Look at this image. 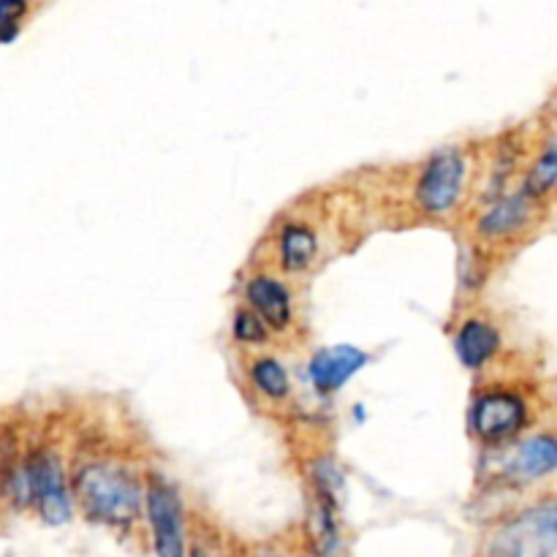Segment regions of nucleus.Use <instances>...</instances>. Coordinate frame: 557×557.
Masks as SVG:
<instances>
[{"mask_svg": "<svg viewBox=\"0 0 557 557\" xmlns=\"http://www.w3.org/2000/svg\"><path fill=\"white\" fill-rule=\"evenodd\" d=\"M500 348V332L484 315H468L455 335V354L468 370H482Z\"/></svg>", "mask_w": 557, "mask_h": 557, "instance_id": "nucleus-11", "label": "nucleus"}, {"mask_svg": "<svg viewBox=\"0 0 557 557\" xmlns=\"http://www.w3.org/2000/svg\"><path fill=\"white\" fill-rule=\"evenodd\" d=\"M245 299H248V308L264 321L270 332H286L294 324V299L281 277L267 275V272L248 277Z\"/></svg>", "mask_w": 557, "mask_h": 557, "instance_id": "nucleus-8", "label": "nucleus"}, {"mask_svg": "<svg viewBox=\"0 0 557 557\" xmlns=\"http://www.w3.org/2000/svg\"><path fill=\"white\" fill-rule=\"evenodd\" d=\"M147 517H150L158 557H185L183 500L172 484L158 476L147 484Z\"/></svg>", "mask_w": 557, "mask_h": 557, "instance_id": "nucleus-6", "label": "nucleus"}, {"mask_svg": "<svg viewBox=\"0 0 557 557\" xmlns=\"http://www.w3.org/2000/svg\"><path fill=\"white\" fill-rule=\"evenodd\" d=\"M555 183H557V150H555V141H547L542 156L536 158V163H533L531 172H528V180L525 185H522V190H525L531 199L542 201L547 199V196H553Z\"/></svg>", "mask_w": 557, "mask_h": 557, "instance_id": "nucleus-15", "label": "nucleus"}, {"mask_svg": "<svg viewBox=\"0 0 557 557\" xmlns=\"http://www.w3.org/2000/svg\"><path fill=\"white\" fill-rule=\"evenodd\" d=\"M27 9V0H0V44H11L20 36Z\"/></svg>", "mask_w": 557, "mask_h": 557, "instance_id": "nucleus-17", "label": "nucleus"}, {"mask_svg": "<svg viewBox=\"0 0 557 557\" xmlns=\"http://www.w3.org/2000/svg\"><path fill=\"white\" fill-rule=\"evenodd\" d=\"M25 476L30 504L38 506V515L47 525H63L71 520V498L65 487V473L60 455L49 446L33 449L25 457Z\"/></svg>", "mask_w": 557, "mask_h": 557, "instance_id": "nucleus-5", "label": "nucleus"}, {"mask_svg": "<svg viewBox=\"0 0 557 557\" xmlns=\"http://www.w3.org/2000/svg\"><path fill=\"white\" fill-rule=\"evenodd\" d=\"M190 557H210V555H207V553H205V549H199V547H196V549H194V553H190Z\"/></svg>", "mask_w": 557, "mask_h": 557, "instance_id": "nucleus-18", "label": "nucleus"}, {"mask_svg": "<svg viewBox=\"0 0 557 557\" xmlns=\"http://www.w3.org/2000/svg\"><path fill=\"white\" fill-rule=\"evenodd\" d=\"M234 337L245 346H264L270 341V330H267L264 321L253 313L250 308H239L234 315Z\"/></svg>", "mask_w": 557, "mask_h": 557, "instance_id": "nucleus-16", "label": "nucleus"}, {"mask_svg": "<svg viewBox=\"0 0 557 557\" xmlns=\"http://www.w3.org/2000/svg\"><path fill=\"white\" fill-rule=\"evenodd\" d=\"M557 466V444L555 435L549 430L544 433L531 435L528 441H522L515 449V455L506 460V479L517 484L539 482V479L549 476Z\"/></svg>", "mask_w": 557, "mask_h": 557, "instance_id": "nucleus-10", "label": "nucleus"}, {"mask_svg": "<svg viewBox=\"0 0 557 557\" xmlns=\"http://www.w3.org/2000/svg\"><path fill=\"white\" fill-rule=\"evenodd\" d=\"M259 557H281V555H275V553H264V555H259Z\"/></svg>", "mask_w": 557, "mask_h": 557, "instance_id": "nucleus-19", "label": "nucleus"}, {"mask_svg": "<svg viewBox=\"0 0 557 557\" xmlns=\"http://www.w3.org/2000/svg\"><path fill=\"white\" fill-rule=\"evenodd\" d=\"M308 539L310 547H313L315 557H332L341 547V533H337V520H335V504L319 498L315 495V504L310 509L308 517Z\"/></svg>", "mask_w": 557, "mask_h": 557, "instance_id": "nucleus-13", "label": "nucleus"}, {"mask_svg": "<svg viewBox=\"0 0 557 557\" xmlns=\"http://www.w3.org/2000/svg\"><path fill=\"white\" fill-rule=\"evenodd\" d=\"M557 515L555 504L522 511L495 533L490 544V557H553L557 547Z\"/></svg>", "mask_w": 557, "mask_h": 557, "instance_id": "nucleus-3", "label": "nucleus"}, {"mask_svg": "<svg viewBox=\"0 0 557 557\" xmlns=\"http://www.w3.org/2000/svg\"><path fill=\"white\" fill-rule=\"evenodd\" d=\"M319 259V234L310 223L288 221L277 232V261L286 272L299 275Z\"/></svg>", "mask_w": 557, "mask_h": 557, "instance_id": "nucleus-12", "label": "nucleus"}, {"mask_svg": "<svg viewBox=\"0 0 557 557\" xmlns=\"http://www.w3.org/2000/svg\"><path fill=\"white\" fill-rule=\"evenodd\" d=\"M531 422V406H528L525 395L509 386H493L473 397L471 411H468V424L471 433L476 435L482 444H506Z\"/></svg>", "mask_w": 557, "mask_h": 557, "instance_id": "nucleus-2", "label": "nucleus"}, {"mask_svg": "<svg viewBox=\"0 0 557 557\" xmlns=\"http://www.w3.org/2000/svg\"><path fill=\"white\" fill-rule=\"evenodd\" d=\"M250 384L259 392L264 400L270 403H283L292 395V379H288V370L281 359L275 357H259L250 362Z\"/></svg>", "mask_w": 557, "mask_h": 557, "instance_id": "nucleus-14", "label": "nucleus"}, {"mask_svg": "<svg viewBox=\"0 0 557 557\" xmlns=\"http://www.w3.org/2000/svg\"><path fill=\"white\" fill-rule=\"evenodd\" d=\"M536 199L517 190V194H506L495 199L487 210L479 218V237L487 243H500V239H511L515 234H522L531 226L533 215H536Z\"/></svg>", "mask_w": 557, "mask_h": 557, "instance_id": "nucleus-7", "label": "nucleus"}, {"mask_svg": "<svg viewBox=\"0 0 557 557\" xmlns=\"http://www.w3.org/2000/svg\"><path fill=\"white\" fill-rule=\"evenodd\" d=\"M364 364H368V354L357 346L321 348L310 359V381H313L319 395H335Z\"/></svg>", "mask_w": 557, "mask_h": 557, "instance_id": "nucleus-9", "label": "nucleus"}, {"mask_svg": "<svg viewBox=\"0 0 557 557\" xmlns=\"http://www.w3.org/2000/svg\"><path fill=\"white\" fill-rule=\"evenodd\" d=\"M74 495L82 511L103 525L125 528L141 509L139 479L112 460H90L76 468Z\"/></svg>", "mask_w": 557, "mask_h": 557, "instance_id": "nucleus-1", "label": "nucleus"}, {"mask_svg": "<svg viewBox=\"0 0 557 557\" xmlns=\"http://www.w3.org/2000/svg\"><path fill=\"white\" fill-rule=\"evenodd\" d=\"M468 163L460 150L435 152L417 180V205L424 215L446 218L460 205L466 190Z\"/></svg>", "mask_w": 557, "mask_h": 557, "instance_id": "nucleus-4", "label": "nucleus"}]
</instances>
